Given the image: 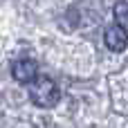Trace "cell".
<instances>
[{
  "label": "cell",
  "instance_id": "obj_2",
  "mask_svg": "<svg viewBox=\"0 0 128 128\" xmlns=\"http://www.w3.org/2000/svg\"><path fill=\"white\" fill-rule=\"evenodd\" d=\"M11 74L18 83L27 86V83H34L36 76H38V68L32 58H22V61H16L14 68H11Z\"/></svg>",
  "mask_w": 128,
  "mask_h": 128
},
{
  "label": "cell",
  "instance_id": "obj_4",
  "mask_svg": "<svg viewBox=\"0 0 128 128\" xmlns=\"http://www.w3.org/2000/svg\"><path fill=\"white\" fill-rule=\"evenodd\" d=\"M112 16H115V22H117L119 27L128 29V2H126V0H119V2L115 4Z\"/></svg>",
  "mask_w": 128,
  "mask_h": 128
},
{
  "label": "cell",
  "instance_id": "obj_1",
  "mask_svg": "<svg viewBox=\"0 0 128 128\" xmlns=\"http://www.w3.org/2000/svg\"><path fill=\"white\" fill-rule=\"evenodd\" d=\"M29 99L38 108H52L58 104L61 90L50 76H36V81L29 86Z\"/></svg>",
  "mask_w": 128,
  "mask_h": 128
},
{
  "label": "cell",
  "instance_id": "obj_3",
  "mask_svg": "<svg viewBox=\"0 0 128 128\" xmlns=\"http://www.w3.org/2000/svg\"><path fill=\"white\" fill-rule=\"evenodd\" d=\"M104 38H106V45H108L110 52H122V50L128 45V29L119 27V25L108 27L106 34H104Z\"/></svg>",
  "mask_w": 128,
  "mask_h": 128
}]
</instances>
